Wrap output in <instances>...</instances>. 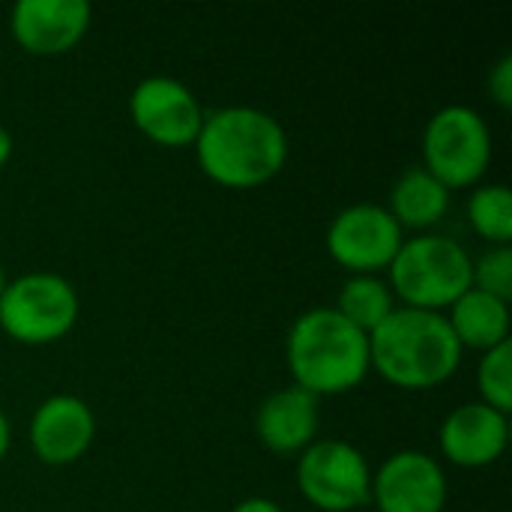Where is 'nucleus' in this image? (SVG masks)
<instances>
[{"label": "nucleus", "instance_id": "obj_1", "mask_svg": "<svg viewBox=\"0 0 512 512\" xmlns=\"http://www.w3.org/2000/svg\"><path fill=\"white\" fill-rule=\"evenodd\" d=\"M192 147L201 171L228 189L264 186L288 159V135L282 123L249 105H231L207 114Z\"/></svg>", "mask_w": 512, "mask_h": 512}, {"label": "nucleus", "instance_id": "obj_2", "mask_svg": "<svg viewBox=\"0 0 512 512\" xmlns=\"http://www.w3.org/2000/svg\"><path fill=\"white\" fill-rule=\"evenodd\" d=\"M462 360V345L441 312L396 306L369 333V363L393 387L432 390L444 384Z\"/></svg>", "mask_w": 512, "mask_h": 512}, {"label": "nucleus", "instance_id": "obj_3", "mask_svg": "<svg viewBox=\"0 0 512 512\" xmlns=\"http://www.w3.org/2000/svg\"><path fill=\"white\" fill-rule=\"evenodd\" d=\"M294 387L318 396L348 393L369 375V336L348 324L336 309L303 312L285 342Z\"/></svg>", "mask_w": 512, "mask_h": 512}, {"label": "nucleus", "instance_id": "obj_4", "mask_svg": "<svg viewBox=\"0 0 512 512\" xmlns=\"http://www.w3.org/2000/svg\"><path fill=\"white\" fill-rule=\"evenodd\" d=\"M474 258L468 249L441 234L405 240L390 264V285L411 309L441 312L471 291Z\"/></svg>", "mask_w": 512, "mask_h": 512}, {"label": "nucleus", "instance_id": "obj_5", "mask_svg": "<svg viewBox=\"0 0 512 512\" xmlns=\"http://www.w3.org/2000/svg\"><path fill=\"white\" fill-rule=\"evenodd\" d=\"M78 294L57 273H24L0 294V330L21 345H51L78 321Z\"/></svg>", "mask_w": 512, "mask_h": 512}, {"label": "nucleus", "instance_id": "obj_6", "mask_svg": "<svg viewBox=\"0 0 512 512\" xmlns=\"http://www.w3.org/2000/svg\"><path fill=\"white\" fill-rule=\"evenodd\" d=\"M426 171L447 189L474 186L492 162V132L480 111L447 105L426 123L423 132Z\"/></svg>", "mask_w": 512, "mask_h": 512}, {"label": "nucleus", "instance_id": "obj_7", "mask_svg": "<svg viewBox=\"0 0 512 512\" xmlns=\"http://www.w3.org/2000/svg\"><path fill=\"white\" fill-rule=\"evenodd\" d=\"M297 486L324 512H351L372 498V474L363 453L345 441H318L300 453Z\"/></svg>", "mask_w": 512, "mask_h": 512}, {"label": "nucleus", "instance_id": "obj_8", "mask_svg": "<svg viewBox=\"0 0 512 512\" xmlns=\"http://www.w3.org/2000/svg\"><path fill=\"white\" fill-rule=\"evenodd\" d=\"M405 237L399 222L387 207L378 204H354L336 213L327 228V252L345 270L357 276H372L393 264Z\"/></svg>", "mask_w": 512, "mask_h": 512}, {"label": "nucleus", "instance_id": "obj_9", "mask_svg": "<svg viewBox=\"0 0 512 512\" xmlns=\"http://www.w3.org/2000/svg\"><path fill=\"white\" fill-rule=\"evenodd\" d=\"M129 114L141 135L159 147H189L195 144L204 111L195 93L168 75H150L138 81L129 96Z\"/></svg>", "mask_w": 512, "mask_h": 512}, {"label": "nucleus", "instance_id": "obj_10", "mask_svg": "<svg viewBox=\"0 0 512 512\" xmlns=\"http://www.w3.org/2000/svg\"><path fill=\"white\" fill-rule=\"evenodd\" d=\"M372 498L381 512H441L447 504V477L438 459L402 450L372 474Z\"/></svg>", "mask_w": 512, "mask_h": 512}, {"label": "nucleus", "instance_id": "obj_11", "mask_svg": "<svg viewBox=\"0 0 512 512\" xmlns=\"http://www.w3.org/2000/svg\"><path fill=\"white\" fill-rule=\"evenodd\" d=\"M90 18L93 9L87 0H18L9 15V30L27 54L54 57L84 39Z\"/></svg>", "mask_w": 512, "mask_h": 512}, {"label": "nucleus", "instance_id": "obj_12", "mask_svg": "<svg viewBox=\"0 0 512 512\" xmlns=\"http://www.w3.org/2000/svg\"><path fill=\"white\" fill-rule=\"evenodd\" d=\"M96 435L93 411L84 399L60 393L45 399L30 417V447L45 465L78 462Z\"/></svg>", "mask_w": 512, "mask_h": 512}, {"label": "nucleus", "instance_id": "obj_13", "mask_svg": "<svg viewBox=\"0 0 512 512\" xmlns=\"http://www.w3.org/2000/svg\"><path fill=\"white\" fill-rule=\"evenodd\" d=\"M510 423L507 414L486 402H468L447 414L441 426V450L459 468H486L507 450Z\"/></svg>", "mask_w": 512, "mask_h": 512}, {"label": "nucleus", "instance_id": "obj_14", "mask_svg": "<svg viewBox=\"0 0 512 512\" xmlns=\"http://www.w3.org/2000/svg\"><path fill=\"white\" fill-rule=\"evenodd\" d=\"M255 429L270 453H303L318 432V399L300 387L279 390L261 402Z\"/></svg>", "mask_w": 512, "mask_h": 512}, {"label": "nucleus", "instance_id": "obj_15", "mask_svg": "<svg viewBox=\"0 0 512 512\" xmlns=\"http://www.w3.org/2000/svg\"><path fill=\"white\" fill-rule=\"evenodd\" d=\"M447 324L462 348L492 351L510 342V303L471 288L450 306Z\"/></svg>", "mask_w": 512, "mask_h": 512}, {"label": "nucleus", "instance_id": "obj_16", "mask_svg": "<svg viewBox=\"0 0 512 512\" xmlns=\"http://www.w3.org/2000/svg\"><path fill=\"white\" fill-rule=\"evenodd\" d=\"M390 216L399 228H432L450 210V189L426 168H408L390 189Z\"/></svg>", "mask_w": 512, "mask_h": 512}, {"label": "nucleus", "instance_id": "obj_17", "mask_svg": "<svg viewBox=\"0 0 512 512\" xmlns=\"http://www.w3.org/2000/svg\"><path fill=\"white\" fill-rule=\"evenodd\" d=\"M333 309L348 324H354L360 333L369 336L372 330H378L390 318V312L396 306H393V291L381 279H375V276H354L339 291V303Z\"/></svg>", "mask_w": 512, "mask_h": 512}, {"label": "nucleus", "instance_id": "obj_18", "mask_svg": "<svg viewBox=\"0 0 512 512\" xmlns=\"http://www.w3.org/2000/svg\"><path fill=\"white\" fill-rule=\"evenodd\" d=\"M471 228L492 240L495 246H510L512 240V192L504 183L480 186L468 201Z\"/></svg>", "mask_w": 512, "mask_h": 512}, {"label": "nucleus", "instance_id": "obj_19", "mask_svg": "<svg viewBox=\"0 0 512 512\" xmlns=\"http://www.w3.org/2000/svg\"><path fill=\"white\" fill-rule=\"evenodd\" d=\"M477 390L483 402L501 414L512 411V345L504 342L492 351H483L477 366Z\"/></svg>", "mask_w": 512, "mask_h": 512}, {"label": "nucleus", "instance_id": "obj_20", "mask_svg": "<svg viewBox=\"0 0 512 512\" xmlns=\"http://www.w3.org/2000/svg\"><path fill=\"white\" fill-rule=\"evenodd\" d=\"M471 288L486 291L504 303L512 300V249L510 246H495L486 255L474 261L471 270Z\"/></svg>", "mask_w": 512, "mask_h": 512}, {"label": "nucleus", "instance_id": "obj_21", "mask_svg": "<svg viewBox=\"0 0 512 512\" xmlns=\"http://www.w3.org/2000/svg\"><path fill=\"white\" fill-rule=\"evenodd\" d=\"M489 90L501 108L512 105V57H501L498 66L489 72Z\"/></svg>", "mask_w": 512, "mask_h": 512}, {"label": "nucleus", "instance_id": "obj_22", "mask_svg": "<svg viewBox=\"0 0 512 512\" xmlns=\"http://www.w3.org/2000/svg\"><path fill=\"white\" fill-rule=\"evenodd\" d=\"M231 512H282V507L273 504L270 498H246V501H240Z\"/></svg>", "mask_w": 512, "mask_h": 512}, {"label": "nucleus", "instance_id": "obj_23", "mask_svg": "<svg viewBox=\"0 0 512 512\" xmlns=\"http://www.w3.org/2000/svg\"><path fill=\"white\" fill-rule=\"evenodd\" d=\"M9 156H12V135L6 126H0V168L9 162Z\"/></svg>", "mask_w": 512, "mask_h": 512}, {"label": "nucleus", "instance_id": "obj_24", "mask_svg": "<svg viewBox=\"0 0 512 512\" xmlns=\"http://www.w3.org/2000/svg\"><path fill=\"white\" fill-rule=\"evenodd\" d=\"M9 441H12V432H9V420H6V414L0 411V462H3V456L9 453Z\"/></svg>", "mask_w": 512, "mask_h": 512}, {"label": "nucleus", "instance_id": "obj_25", "mask_svg": "<svg viewBox=\"0 0 512 512\" xmlns=\"http://www.w3.org/2000/svg\"><path fill=\"white\" fill-rule=\"evenodd\" d=\"M3 288H6V273H3V267H0V294H3Z\"/></svg>", "mask_w": 512, "mask_h": 512}]
</instances>
